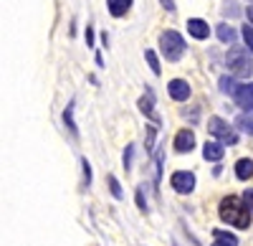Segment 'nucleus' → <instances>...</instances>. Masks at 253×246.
Returning a JSON list of instances; mask_svg holds the SVG:
<instances>
[{
  "instance_id": "f257e3e1",
  "label": "nucleus",
  "mask_w": 253,
  "mask_h": 246,
  "mask_svg": "<svg viewBox=\"0 0 253 246\" xmlns=\"http://www.w3.org/2000/svg\"><path fill=\"white\" fill-rule=\"evenodd\" d=\"M251 208L246 206V200L236 198V196H228L220 200V208H218V216L220 221H225L228 226H236V229H248L251 226Z\"/></svg>"
},
{
  "instance_id": "f03ea898",
  "label": "nucleus",
  "mask_w": 253,
  "mask_h": 246,
  "mask_svg": "<svg viewBox=\"0 0 253 246\" xmlns=\"http://www.w3.org/2000/svg\"><path fill=\"white\" fill-rule=\"evenodd\" d=\"M225 66H228V71L233 74V76H238V79H248L251 71H253V61H251V56H248L246 49L233 46V49L228 51V56H225Z\"/></svg>"
},
{
  "instance_id": "7ed1b4c3",
  "label": "nucleus",
  "mask_w": 253,
  "mask_h": 246,
  "mask_svg": "<svg viewBox=\"0 0 253 246\" xmlns=\"http://www.w3.org/2000/svg\"><path fill=\"white\" fill-rule=\"evenodd\" d=\"M160 51L167 61H180L185 53V38L177 31H165L160 33Z\"/></svg>"
},
{
  "instance_id": "20e7f679",
  "label": "nucleus",
  "mask_w": 253,
  "mask_h": 246,
  "mask_svg": "<svg viewBox=\"0 0 253 246\" xmlns=\"http://www.w3.org/2000/svg\"><path fill=\"white\" fill-rule=\"evenodd\" d=\"M208 132L213 137H218V142H223V145H236V142H238L236 130L230 127L225 119H220V117H210L208 119Z\"/></svg>"
},
{
  "instance_id": "39448f33",
  "label": "nucleus",
  "mask_w": 253,
  "mask_h": 246,
  "mask_svg": "<svg viewBox=\"0 0 253 246\" xmlns=\"http://www.w3.org/2000/svg\"><path fill=\"white\" fill-rule=\"evenodd\" d=\"M170 186H172L177 193L187 196V193H193V188H195V175L187 173V170H177V173H172V178H170Z\"/></svg>"
},
{
  "instance_id": "423d86ee",
  "label": "nucleus",
  "mask_w": 253,
  "mask_h": 246,
  "mask_svg": "<svg viewBox=\"0 0 253 246\" xmlns=\"http://www.w3.org/2000/svg\"><path fill=\"white\" fill-rule=\"evenodd\" d=\"M233 99H236L238 107L253 109V81H248V84H238L236 92H233Z\"/></svg>"
},
{
  "instance_id": "0eeeda50",
  "label": "nucleus",
  "mask_w": 253,
  "mask_h": 246,
  "mask_svg": "<svg viewBox=\"0 0 253 246\" xmlns=\"http://www.w3.org/2000/svg\"><path fill=\"white\" fill-rule=\"evenodd\" d=\"M167 92H170V97L175 99V101H187V97H190V84L185 79H172L170 84H167Z\"/></svg>"
},
{
  "instance_id": "6e6552de",
  "label": "nucleus",
  "mask_w": 253,
  "mask_h": 246,
  "mask_svg": "<svg viewBox=\"0 0 253 246\" xmlns=\"http://www.w3.org/2000/svg\"><path fill=\"white\" fill-rule=\"evenodd\" d=\"M195 148V135H193V130H180L177 135H175V150L177 152H190Z\"/></svg>"
},
{
  "instance_id": "1a4fd4ad",
  "label": "nucleus",
  "mask_w": 253,
  "mask_h": 246,
  "mask_svg": "<svg viewBox=\"0 0 253 246\" xmlns=\"http://www.w3.org/2000/svg\"><path fill=\"white\" fill-rule=\"evenodd\" d=\"M187 33L193 38H198V41H205L210 36V26L205 23V20H200V18H190L187 20Z\"/></svg>"
},
{
  "instance_id": "9d476101",
  "label": "nucleus",
  "mask_w": 253,
  "mask_h": 246,
  "mask_svg": "<svg viewBox=\"0 0 253 246\" xmlns=\"http://www.w3.org/2000/svg\"><path fill=\"white\" fill-rule=\"evenodd\" d=\"M223 155H225L223 142H215V140L205 142V148H203V157H205V160H210V162H218Z\"/></svg>"
},
{
  "instance_id": "9b49d317",
  "label": "nucleus",
  "mask_w": 253,
  "mask_h": 246,
  "mask_svg": "<svg viewBox=\"0 0 253 246\" xmlns=\"http://www.w3.org/2000/svg\"><path fill=\"white\" fill-rule=\"evenodd\" d=\"M107 8H109V13H112L114 18H122V15L129 13L132 0H107Z\"/></svg>"
},
{
  "instance_id": "f8f14e48",
  "label": "nucleus",
  "mask_w": 253,
  "mask_h": 246,
  "mask_svg": "<svg viewBox=\"0 0 253 246\" xmlns=\"http://www.w3.org/2000/svg\"><path fill=\"white\" fill-rule=\"evenodd\" d=\"M236 175H238V180L253 178V160H251V157H241V160L236 162Z\"/></svg>"
},
{
  "instance_id": "ddd939ff",
  "label": "nucleus",
  "mask_w": 253,
  "mask_h": 246,
  "mask_svg": "<svg viewBox=\"0 0 253 246\" xmlns=\"http://www.w3.org/2000/svg\"><path fill=\"white\" fill-rule=\"evenodd\" d=\"M213 236H215L213 246H238V239H236L233 234H225V231H215Z\"/></svg>"
},
{
  "instance_id": "4468645a",
  "label": "nucleus",
  "mask_w": 253,
  "mask_h": 246,
  "mask_svg": "<svg viewBox=\"0 0 253 246\" xmlns=\"http://www.w3.org/2000/svg\"><path fill=\"white\" fill-rule=\"evenodd\" d=\"M139 109H142L144 114H150V117L155 114V94H152V92H147V94L139 99Z\"/></svg>"
},
{
  "instance_id": "2eb2a0df",
  "label": "nucleus",
  "mask_w": 253,
  "mask_h": 246,
  "mask_svg": "<svg viewBox=\"0 0 253 246\" xmlns=\"http://www.w3.org/2000/svg\"><path fill=\"white\" fill-rule=\"evenodd\" d=\"M144 58H147V64H150V69H152V74H155V76H160V71H162V66H160V58H157V53H155L152 49H147V51H144Z\"/></svg>"
},
{
  "instance_id": "dca6fc26",
  "label": "nucleus",
  "mask_w": 253,
  "mask_h": 246,
  "mask_svg": "<svg viewBox=\"0 0 253 246\" xmlns=\"http://www.w3.org/2000/svg\"><path fill=\"white\" fill-rule=\"evenodd\" d=\"M218 38L223 41V44H233V41H236V31L230 26H225V23H220L218 26Z\"/></svg>"
},
{
  "instance_id": "f3484780",
  "label": "nucleus",
  "mask_w": 253,
  "mask_h": 246,
  "mask_svg": "<svg viewBox=\"0 0 253 246\" xmlns=\"http://www.w3.org/2000/svg\"><path fill=\"white\" fill-rule=\"evenodd\" d=\"M63 122H66V127L76 135V122H74V101L66 107V112H63Z\"/></svg>"
},
{
  "instance_id": "a211bd4d",
  "label": "nucleus",
  "mask_w": 253,
  "mask_h": 246,
  "mask_svg": "<svg viewBox=\"0 0 253 246\" xmlns=\"http://www.w3.org/2000/svg\"><path fill=\"white\" fill-rule=\"evenodd\" d=\"M236 81L230 79V76H220V92H225V94H233L236 92Z\"/></svg>"
},
{
  "instance_id": "6ab92c4d",
  "label": "nucleus",
  "mask_w": 253,
  "mask_h": 246,
  "mask_svg": "<svg viewBox=\"0 0 253 246\" xmlns=\"http://www.w3.org/2000/svg\"><path fill=\"white\" fill-rule=\"evenodd\" d=\"M238 127H241L243 132L253 135V119H251V117H246V114H241V117H238Z\"/></svg>"
},
{
  "instance_id": "aec40b11",
  "label": "nucleus",
  "mask_w": 253,
  "mask_h": 246,
  "mask_svg": "<svg viewBox=\"0 0 253 246\" xmlns=\"http://www.w3.org/2000/svg\"><path fill=\"white\" fill-rule=\"evenodd\" d=\"M243 41H246V46H248V51H253V26H243Z\"/></svg>"
},
{
  "instance_id": "412c9836",
  "label": "nucleus",
  "mask_w": 253,
  "mask_h": 246,
  "mask_svg": "<svg viewBox=\"0 0 253 246\" xmlns=\"http://www.w3.org/2000/svg\"><path fill=\"white\" fill-rule=\"evenodd\" d=\"M109 188H112L114 198H122V188H119V180H117L114 175H109Z\"/></svg>"
},
{
  "instance_id": "4be33fe9",
  "label": "nucleus",
  "mask_w": 253,
  "mask_h": 246,
  "mask_svg": "<svg viewBox=\"0 0 253 246\" xmlns=\"http://www.w3.org/2000/svg\"><path fill=\"white\" fill-rule=\"evenodd\" d=\"M81 168H84V178H86V186H89V183H91V165H89L86 157L81 160Z\"/></svg>"
},
{
  "instance_id": "5701e85b",
  "label": "nucleus",
  "mask_w": 253,
  "mask_h": 246,
  "mask_svg": "<svg viewBox=\"0 0 253 246\" xmlns=\"http://www.w3.org/2000/svg\"><path fill=\"white\" fill-rule=\"evenodd\" d=\"M132 145H126V152H124V168H132Z\"/></svg>"
},
{
  "instance_id": "b1692460",
  "label": "nucleus",
  "mask_w": 253,
  "mask_h": 246,
  "mask_svg": "<svg viewBox=\"0 0 253 246\" xmlns=\"http://www.w3.org/2000/svg\"><path fill=\"white\" fill-rule=\"evenodd\" d=\"M243 200H246V206L253 211V188H248V191L243 193Z\"/></svg>"
},
{
  "instance_id": "393cba45",
  "label": "nucleus",
  "mask_w": 253,
  "mask_h": 246,
  "mask_svg": "<svg viewBox=\"0 0 253 246\" xmlns=\"http://www.w3.org/2000/svg\"><path fill=\"white\" fill-rule=\"evenodd\" d=\"M152 142H155V127H150V130H147V150L152 148Z\"/></svg>"
},
{
  "instance_id": "a878e982",
  "label": "nucleus",
  "mask_w": 253,
  "mask_h": 246,
  "mask_svg": "<svg viewBox=\"0 0 253 246\" xmlns=\"http://www.w3.org/2000/svg\"><path fill=\"white\" fill-rule=\"evenodd\" d=\"M165 10H175V0H160Z\"/></svg>"
},
{
  "instance_id": "bb28decb",
  "label": "nucleus",
  "mask_w": 253,
  "mask_h": 246,
  "mask_svg": "<svg viewBox=\"0 0 253 246\" xmlns=\"http://www.w3.org/2000/svg\"><path fill=\"white\" fill-rule=\"evenodd\" d=\"M137 203H139V208H142V211H147V206H144V196H142V191H137Z\"/></svg>"
},
{
  "instance_id": "cd10ccee",
  "label": "nucleus",
  "mask_w": 253,
  "mask_h": 246,
  "mask_svg": "<svg viewBox=\"0 0 253 246\" xmlns=\"http://www.w3.org/2000/svg\"><path fill=\"white\" fill-rule=\"evenodd\" d=\"M86 44L94 46V31H91V28H86Z\"/></svg>"
},
{
  "instance_id": "c85d7f7f",
  "label": "nucleus",
  "mask_w": 253,
  "mask_h": 246,
  "mask_svg": "<svg viewBox=\"0 0 253 246\" xmlns=\"http://www.w3.org/2000/svg\"><path fill=\"white\" fill-rule=\"evenodd\" d=\"M246 15H248V20H251V26H253V5H251V8H246Z\"/></svg>"
}]
</instances>
